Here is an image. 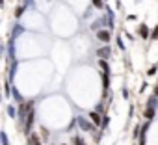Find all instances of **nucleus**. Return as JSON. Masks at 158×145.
I'll use <instances>...</instances> for the list:
<instances>
[{"label":"nucleus","mask_w":158,"mask_h":145,"mask_svg":"<svg viewBox=\"0 0 158 145\" xmlns=\"http://www.w3.org/2000/svg\"><path fill=\"white\" fill-rule=\"evenodd\" d=\"M121 93H123V99H128V95H130L127 88H123V89H121Z\"/></svg>","instance_id":"412c9836"},{"label":"nucleus","mask_w":158,"mask_h":145,"mask_svg":"<svg viewBox=\"0 0 158 145\" xmlns=\"http://www.w3.org/2000/svg\"><path fill=\"white\" fill-rule=\"evenodd\" d=\"M147 106H149V108H158V97L152 95V97L147 101Z\"/></svg>","instance_id":"9b49d317"},{"label":"nucleus","mask_w":158,"mask_h":145,"mask_svg":"<svg viewBox=\"0 0 158 145\" xmlns=\"http://www.w3.org/2000/svg\"><path fill=\"white\" fill-rule=\"evenodd\" d=\"M28 141H30V145H43V141L39 139V136H37V134H34V132L30 134V138H28Z\"/></svg>","instance_id":"6e6552de"},{"label":"nucleus","mask_w":158,"mask_h":145,"mask_svg":"<svg viewBox=\"0 0 158 145\" xmlns=\"http://www.w3.org/2000/svg\"><path fill=\"white\" fill-rule=\"evenodd\" d=\"M0 143H2V139H0Z\"/></svg>","instance_id":"7c9ffc66"},{"label":"nucleus","mask_w":158,"mask_h":145,"mask_svg":"<svg viewBox=\"0 0 158 145\" xmlns=\"http://www.w3.org/2000/svg\"><path fill=\"white\" fill-rule=\"evenodd\" d=\"M89 119H91V123L95 125V128H97V126L101 128V125H102V115H101V114H97V112H91V114H89Z\"/></svg>","instance_id":"423d86ee"},{"label":"nucleus","mask_w":158,"mask_h":145,"mask_svg":"<svg viewBox=\"0 0 158 145\" xmlns=\"http://www.w3.org/2000/svg\"><path fill=\"white\" fill-rule=\"evenodd\" d=\"M97 56H99V60H108V58L112 56L110 47L106 45V47H102V48H97Z\"/></svg>","instance_id":"39448f33"},{"label":"nucleus","mask_w":158,"mask_h":145,"mask_svg":"<svg viewBox=\"0 0 158 145\" xmlns=\"http://www.w3.org/2000/svg\"><path fill=\"white\" fill-rule=\"evenodd\" d=\"M156 71H158V63H156V65H152V67L147 71V75H149V77H152V75H156Z\"/></svg>","instance_id":"a211bd4d"},{"label":"nucleus","mask_w":158,"mask_h":145,"mask_svg":"<svg viewBox=\"0 0 158 145\" xmlns=\"http://www.w3.org/2000/svg\"><path fill=\"white\" fill-rule=\"evenodd\" d=\"M152 95H154V97H158V84L154 86V89H152Z\"/></svg>","instance_id":"a878e982"},{"label":"nucleus","mask_w":158,"mask_h":145,"mask_svg":"<svg viewBox=\"0 0 158 145\" xmlns=\"http://www.w3.org/2000/svg\"><path fill=\"white\" fill-rule=\"evenodd\" d=\"M4 91H6V93H4L6 97H10V95H11V93H10V91H11V88H10V82H6V84H4Z\"/></svg>","instance_id":"aec40b11"},{"label":"nucleus","mask_w":158,"mask_h":145,"mask_svg":"<svg viewBox=\"0 0 158 145\" xmlns=\"http://www.w3.org/2000/svg\"><path fill=\"white\" fill-rule=\"evenodd\" d=\"M74 125H76V119H73V121L69 123V126H67V130H73V128H74Z\"/></svg>","instance_id":"5701e85b"},{"label":"nucleus","mask_w":158,"mask_h":145,"mask_svg":"<svg viewBox=\"0 0 158 145\" xmlns=\"http://www.w3.org/2000/svg\"><path fill=\"white\" fill-rule=\"evenodd\" d=\"M136 19H138V17H136L134 13H130V15H127V21H136Z\"/></svg>","instance_id":"b1692460"},{"label":"nucleus","mask_w":158,"mask_h":145,"mask_svg":"<svg viewBox=\"0 0 158 145\" xmlns=\"http://www.w3.org/2000/svg\"><path fill=\"white\" fill-rule=\"evenodd\" d=\"M117 45H119V48H121V50H125V45H123V41H121L119 37H117Z\"/></svg>","instance_id":"393cba45"},{"label":"nucleus","mask_w":158,"mask_h":145,"mask_svg":"<svg viewBox=\"0 0 158 145\" xmlns=\"http://www.w3.org/2000/svg\"><path fill=\"white\" fill-rule=\"evenodd\" d=\"M0 101H2V97H0Z\"/></svg>","instance_id":"c756f323"},{"label":"nucleus","mask_w":158,"mask_h":145,"mask_svg":"<svg viewBox=\"0 0 158 145\" xmlns=\"http://www.w3.org/2000/svg\"><path fill=\"white\" fill-rule=\"evenodd\" d=\"M138 35H139L141 39H149V37H151L149 26H147V24H139V26H138Z\"/></svg>","instance_id":"20e7f679"},{"label":"nucleus","mask_w":158,"mask_h":145,"mask_svg":"<svg viewBox=\"0 0 158 145\" xmlns=\"http://www.w3.org/2000/svg\"><path fill=\"white\" fill-rule=\"evenodd\" d=\"M91 4H93V8H97V10L106 8V6H104V0H91Z\"/></svg>","instance_id":"ddd939ff"},{"label":"nucleus","mask_w":158,"mask_h":145,"mask_svg":"<svg viewBox=\"0 0 158 145\" xmlns=\"http://www.w3.org/2000/svg\"><path fill=\"white\" fill-rule=\"evenodd\" d=\"M24 10H26V6H19V8L15 10V19H21V15L24 13Z\"/></svg>","instance_id":"2eb2a0df"},{"label":"nucleus","mask_w":158,"mask_h":145,"mask_svg":"<svg viewBox=\"0 0 158 145\" xmlns=\"http://www.w3.org/2000/svg\"><path fill=\"white\" fill-rule=\"evenodd\" d=\"M73 145H86V141L80 136H73Z\"/></svg>","instance_id":"4468645a"},{"label":"nucleus","mask_w":158,"mask_h":145,"mask_svg":"<svg viewBox=\"0 0 158 145\" xmlns=\"http://www.w3.org/2000/svg\"><path fill=\"white\" fill-rule=\"evenodd\" d=\"M11 95H13V99H15L17 102H24V97L19 93V89H15V88H13V89H11Z\"/></svg>","instance_id":"1a4fd4ad"},{"label":"nucleus","mask_w":158,"mask_h":145,"mask_svg":"<svg viewBox=\"0 0 158 145\" xmlns=\"http://www.w3.org/2000/svg\"><path fill=\"white\" fill-rule=\"evenodd\" d=\"M123 34H125V37H127L128 41H134V35H132V34H128V32H123Z\"/></svg>","instance_id":"4be33fe9"},{"label":"nucleus","mask_w":158,"mask_h":145,"mask_svg":"<svg viewBox=\"0 0 158 145\" xmlns=\"http://www.w3.org/2000/svg\"><path fill=\"white\" fill-rule=\"evenodd\" d=\"M6 114H8L10 117H17V108H15L13 104H10V106L6 108Z\"/></svg>","instance_id":"f8f14e48"},{"label":"nucleus","mask_w":158,"mask_h":145,"mask_svg":"<svg viewBox=\"0 0 158 145\" xmlns=\"http://www.w3.org/2000/svg\"><path fill=\"white\" fill-rule=\"evenodd\" d=\"M76 125H78V126H80V128H82L84 132H95V125H93V123H91L89 119H86V117H82V115H80V117H78V119H76Z\"/></svg>","instance_id":"f257e3e1"},{"label":"nucleus","mask_w":158,"mask_h":145,"mask_svg":"<svg viewBox=\"0 0 158 145\" xmlns=\"http://www.w3.org/2000/svg\"><path fill=\"white\" fill-rule=\"evenodd\" d=\"M34 117H35V112L30 110V114L24 119V134H28V136L32 134V128H34Z\"/></svg>","instance_id":"f03ea898"},{"label":"nucleus","mask_w":158,"mask_h":145,"mask_svg":"<svg viewBox=\"0 0 158 145\" xmlns=\"http://www.w3.org/2000/svg\"><path fill=\"white\" fill-rule=\"evenodd\" d=\"M151 39H154V41H158V26H154V28L151 30Z\"/></svg>","instance_id":"f3484780"},{"label":"nucleus","mask_w":158,"mask_h":145,"mask_svg":"<svg viewBox=\"0 0 158 145\" xmlns=\"http://www.w3.org/2000/svg\"><path fill=\"white\" fill-rule=\"evenodd\" d=\"M145 88H147V84L143 82V84H141V88H139V93H143V91H145Z\"/></svg>","instance_id":"bb28decb"},{"label":"nucleus","mask_w":158,"mask_h":145,"mask_svg":"<svg viewBox=\"0 0 158 145\" xmlns=\"http://www.w3.org/2000/svg\"><path fill=\"white\" fill-rule=\"evenodd\" d=\"M99 65H101V69H102L104 72H108V75H110V65H108V60H99Z\"/></svg>","instance_id":"9d476101"},{"label":"nucleus","mask_w":158,"mask_h":145,"mask_svg":"<svg viewBox=\"0 0 158 145\" xmlns=\"http://www.w3.org/2000/svg\"><path fill=\"white\" fill-rule=\"evenodd\" d=\"M97 39L102 41V43H110V41H112V34H110V30H99V32H97Z\"/></svg>","instance_id":"7ed1b4c3"},{"label":"nucleus","mask_w":158,"mask_h":145,"mask_svg":"<svg viewBox=\"0 0 158 145\" xmlns=\"http://www.w3.org/2000/svg\"><path fill=\"white\" fill-rule=\"evenodd\" d=\"M154 115H156V108H149V106H147V108L143 110V117H145V119H152Z\"/></svg>","instance_id":"0eeeda50"},{"label":"nucleus","mask_w":158,"mask_h":145,"mask_svg":"<svg viewBox=\"0 0 158 145\" xmlns=\"http://www.w3.org/2000/svg\"><path fill=\"white\" fill-rule=\"evenodd\" d=\"M108 125H110V117L104 115V117H102V125H101V128L104 130V128H108Z\"/></svg>","instance_id":"dca6fc26"},{"label":"nucleus","mask_w":158,"mask_h":145,"mask_svg":"<svg viewBox=\"0 0 158 145\" xmlns=\"http://www.w3.org/2000/svg\"><path fill=\"white\" fill-rule=\"evenodd\" d=\"M6 4H4V0H0V8H4Z\"/></svg>","instance_id":"cd10ccee"},{"label":"nucleus","mask_w":158,"mask_h":145,"mask_svg":"<svg viewBox=\"0 0 158 145\" xmlns=\"http://www.w3.org/2000/svg\"><path fill=\"white\" fill-rule=\"evenodd\" d=\"M61 145H67V143H61Z\"/></svg>","instance_id":"c85d7f7f"},{"label":"nucleus","mask_w":158,"mask_h":145,"mask_svg":"<svg viewBox=\"0 0 158 145\" xmlns=\"http://www.w3.org/2000/svg\"><path fill=\"white\" fill-rule=\"evenodd\" d=\"M95 112H97V114H104V104H102V102H99V104L95 106Z\"/></svg>","instance_id":"6ab92c4d"}]
</instances>
